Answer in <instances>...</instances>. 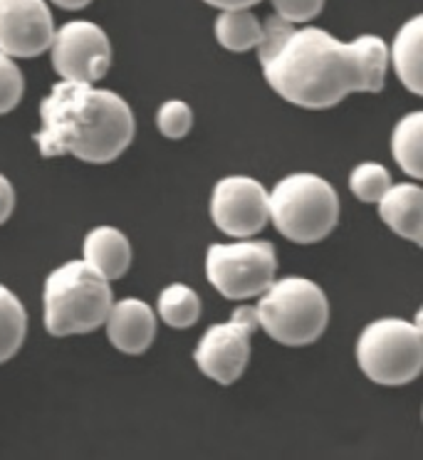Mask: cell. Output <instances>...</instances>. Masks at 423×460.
<instances>
[{
    "label": "cell",
    "mask_w": 423,
    "mask_h": 460,
    "mask_svg": "<svg viewBox=\"0 0 423 460\" xmlns=\"http://www.w3.org/2000/svg\"><path fill=\"white\" fill-rule=\"evenodd\" d=\"M389 186H392V173L386 171V166L374 161L359 164L349 176V189L364 203H376L389 190Z\"/></svg>",
    "instance_id": "cell-20"
},
{
    "label": "cell",
    "mask_w": 423,
    "mask_h": 460,
    "mask_svg": "<svg viewBox=\"0 0 423 460\" xmlns=\"http://www.w3.org/2000/svg\"><path fill=\"white\" fill-rule=\"evenodd\" d=\"M216 40L231 52H248L262 40V22L251 13V8L221 11L216 18Z\"/></svg>",
    "instance_id": "cell-17"
},
{
    "label": "cell",
    "mask_w": 423,
    "mask_h": 460,
    "mask_svg": "<svg viewBox=\"0 0 423 460\" xmlns=\"http://www.w3.org/2000/svg\"><path fill=\"white\" fill-rule=\"evenodd\" d=\"M28 334V314L22 302L5 285H0V364L21 351Z\"/></svg>",
    "instance_id": "cell-18"
},
{
    "label": "cell",
    "mask_w": 423,
    "mask_h": 460,
    "mask_svg": "<svg viewBox=\"0 0 423 460\" xmlns=\"http://www.w3.org/2000/svg\"><path fill=\"white\" fill-rule=\"evenodd\" d=\"M255 330V307H238L233 312L231 322L208 327L193 354L198 369L223 386L235 384L251 361V337Z\"/></svg>",
    "instance_id": "cell-8"
},
{
    "label": "cell",
    "mask_w": 423,
    "mask_h": 460,
    "mask_svg": "<svg viewBox=\"0 0 423 460\" xmlns=\"http://www.w3.org/2000/svg\"><path fill=\"white\" fill-rule=\"evenodd\" d=\"M159 317L173 330H189L201 317V297L189 285L173 282L159 295Z\"/></svg>",
    "instance_id": "cell-19"
},
{
    "label": "cell",
    "mask_w": 423,
    "mask_h": 460,
    "mask_svg": "<svg viewBox=\"0 0 423 460\" xmlns=\"http://www.w3.org/2000/svg\"><path fill=\"white\" fill-rule=\"evenodd\" d=\"M258 60L282 100L304 110H330L354 92L383 90L389 48L376 35L339 42L322 28H295L272 15L262 25Z\"/></svg>",
    "instance_id": "cell-1"
},
{
    "label": "cell",
    "mask_w": 423,
    "mask_h": 460,
    "mask_svg": "<svg viewBox=\"0 0 423 460\" xmlns=\"http://www.w3.org/2000/svg\"><path fill=\"white\" fill-rule=\"evenodd\" d=\"M268 210L287 241L310 245L324 241L339 220V196L317 173H290L268 190Z\"/></svg>",
    "instance_id": "cell-4"
},
{
    "label": "cell",
    "mask_w": 423,
    "mask_h": 460,
    "mask_svg": "<svg viewBox=\"0 0 423 460\" xmlns=\"http://www.w3.org/2000/svg\"><path fill=\"white\" fill-rule=\"evenodd\" d=\"M278 258L275 245L268 241L216 243L206 252V275L225 300H252L260 297L275 280Z\"/></svg>",
    "instance_id": "cell-7"
},
{
    "label": "cell",
    "mask_w": 423,
    "mask_h": 460,
    "mask_svg": "<svg viewBox=\"0 0 423 460\" xmlns=\"http://www.w3.org/2000/svg\"><path fill=\"white\" fill-rule=\"evenodd\" d=\"M357 364L366 379L382 386H403L423 369L421 317L416 322L383 317L366 324L357 341Z\"/></svg>",
    "instance_id": "cell-6"
},
{
    "label": "cell",
    "mask_w": 423,
    "mask_h": 460,
    "mask_svg": "<svg viewBox=\"0 0 423 460\" xmlns=\"http://www.w3.org/2000/svg\"><path fill=\"white\" fill-rule=\"evenodd\" d=\"M82 261L104 280H119L131 265V245L119 228L100 226L92 228L82 245Z\"/></svg>",
    "instance_id": "cell-14"
},
{
    "label": "cell",
    "mask_w": 423,
    "mask_h": 460,
    "mask_svg": "<svg viewBox=\"0 0 423 460\" xmlns=\"http://www.w3.org/2000/svg\"><path fill=\"white\" fill-rule=\"evenodd\" d=\"M421 42H423V18L413 15L411 21L403 22L401 31L396 32L393 38L392 60L396 77L401 82L406 90L421 97L423 94V70H421Z\"/></svg>",
    "instance_id": "cell-15"
},
{
    "label": "cell",
    "mask_w": 423,
    "mask_h": 460,
    "mask_svg": "<svg viewBox=\"0 0 423 460\" xmlns=\"http://www.w3.org/2000/svg\"><path fill=\"white\" fill-rule=\"evenodd\" d=\"M104 324H107V337H110L111 347L119 349L121 354H129V357L144 354L156 337V317H154L152 307L146 302L134 300V297L114 302Z\"/></svg>",
    "instance_id": "cell-12"
},
{
    "label": "cell",
    "mask_w": 423,
    "mask_h": 460,
    "mask_svg": "<svg viewBox=\"0 0 423 460\" xmlns=\"http://www.w3.org/2000/svg\"><path fill=\"white\" fill-rule=\"evenodd\" d=\"M156 124L166 139H183L193 127V111L191 107L181 100L163 102L156 111Z\"/></svg>",
    "instance_id": "cell-21"
},
{
    "label": "cell",
    "mask_w": 423,
    "mask_h": 460,
    "mask_svg": "<svg viewBox=\"0 0 423 460\" xmlns=\"http://www.w3.org/2000/svg\"><path fill=\"white\" fill-rule=\"evenodd\" d=\"M258 327L285 347H304L324 334L330 324V302L322 288L307 278H282L260 295L255 305Z\"/></svg>",
    "instance_id": "cell-5"
},
{
    "label": "cell",
    "mask_w": 423,
    "mask_h": 460,
    "mask_svg": "<svg viewBox=\"0 0 423 460\" xmlns=\"http://www.w3.org/2000/svg\"><path fill=\"white\" fill-rule=\"evenodd\" d=\"M392 151L393 161L399 164V169L411 176V179H421L423 176V114L421 111H411L406 114L392 137Z\"/></svg>",
    "instance_id": "cell-16"
},
{
    "label": "cell",
    "mask_w": 423,
    "mask_h": 460,
    "mask_svg": "<svg viewBox=\"0 0 423 460\" xmlns=\"http://www.w3.org/2000/svg\"><path fill=\"white\" fill-rule=\"evenodd\" d=\"M55 21L45 0H0V52L32 60L50 50Z\"/></svg>",
    "instance_id": "cell-11"
},
{
    "label": "cell",
    "mask_w": 423,
    "mask_h": 460,
    "mask_svg": "<svg viewBox=\"0 0 423 460\" xmlns=\"http://www.w3.org/2000/svg\"><path fill=\"white\" fill-rule=\"evenodd\" d=\"M40 124L35 144L45 159L70 154L87 164L119 159L137 131L131 107L117 92L65 80L40 102Z\"/></svg>",
    "instance_id": "cell-2"
},
{
    "label": "cell",
    "mask_w": 423,
    "mask_h": 460,
    "mask_svg": "<svg viewBox=\"0 0 423 460\" xmlns=\"http://www.w3.org/2000/svg\"><path fill=\"white\" fill-rule=\"evenodd\" d=\"M376 203L379 218L399 238L423 245V190L416 183H392Z\"/></svg>",
    "instance_id": "cell-13"
},
{
    "label": "cell",
    "mask_w": 423,
    "mask_h": 460,
    "mask_svg": "<svg viewBox=\"0 0 423 460\" xmlns=\"http://www.w3.org/2000/svg\"><path fill=\"white\" fill-rule=\"evenodd\" d=\"M111 305L114 292L110 280H104L84 261L65 262L45 280V330L52 337L97 332L110 317Z\"/></svg>",
    "instance_id": "cell-3"
},
{
    "label": "cell",
    "mask_w": 423,
    "mask_h": 460,
    "mask_svg": "<svg viewBox=\"0 0 423 460\" xmlns=\"http://www.w3.org/2000/svg\"><path fill=\"white\" fill-rule=\"evenodd\" d=\"M270 3L275 15L293 25L314 21L324 11V0H270Z\"/></svg>",
    "instance_id": "cell-23"
},
{
    "label": "cell",
    "mask_w": 423,
    "mask_h": 460,
    "mask_svg": "<svg viewBox=\"0 0 423 460\" xmlns=\"http://www.w3.org/2000/svg\"><path fill=\"white\" fill-rule=\"evenodd\" d=\"M211 218L231 238H252L270 220L268 190L252 176H225L213 189Z\"/></svg>",
    "instance_id": "cell-10"
},
{
    "label": "cell",
    "mask_w": 423,
    "mask_h": 460,
    "mask_svg": "<svg viewBox=\"0 0 423 460\" xmlns=\"http://www.w3.org/2000/svg\"><path fill=\"white\" fill-rule=\"evenodd\" d=\"M57 8H62V11H82V8H87L92 0H52Z\"/></svg>",
    "instance_id": "cell-26"
},
{
    "label": "cell",
    "mask_w": 423,
    "mask_h": 460,
    "mask_svg": "<svg viewBox=\"0 0 423 460\" xmlns=\"http://www.w3.org/2000/svg\"><path fill=\"white\" fill-rule=\"evenodd\" d=\"M203 3H208V5L218 8V11H238V8H252L260 0H203Z\"/></svg>",
    "instance_id": "cell-25"
},
{
    "label": "cell",
    "mask_w": 423,
    "mask_h": 460,
    "mask_svg": "<svg viewBox=\"0 0 423 460\" xmlns=\"http://www.w3.org/2000/svg\"><path fill=\"white\" fill-rule=\"evenodd\" d=\"M22 90H25V80L21 67L5 52H0V117L21 104Z\"/></svg>",
    "instance_id": "cell-22"
},
{
    "label": "cell",
    "mask_w": 423,
    "mask_h": 460,
    "mask_svg": "<svg viewBox=\"0 0 423 460\" xmlns=\"http://www.w3.org/2000/svg\"><path fill=\"white\" fill-rule=\"evenodd\" d=\"M13 208H15V189L11 181L0 173V226L11 218Z\"/></svg>",
    "instance_id": "cell-24"
},
{
    "label": "cell",
    "mask_w": 423,
    "mask_h": 460,
    "mask_svg": "<svg viewBox=\"0 0 423 460\" xmlns=\"http://www.w3.org/2000/svg\"><path fill=\"white\" fill-rule=\"evenodd\" d=\"M52 67L65 82L104 80L111 67V42L100 25L90 21L65 22L50 42Z\"/></svg>",
    "instance_id": "cell-9"
}]
</instances>
